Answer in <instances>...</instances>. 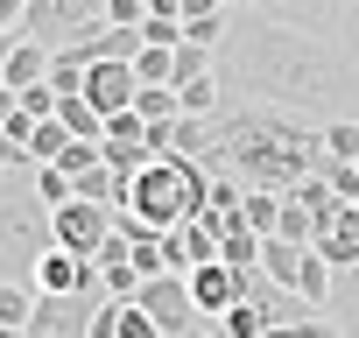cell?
<instances>
[{"mask_svg":"<svg viewBox=\"0 0 359 338\" xmlns=\"http://www.w3.org/2000/svg\"><path fill=\"white\" fill-rule=\"evenodd\" d=\"M282 240H296V247H310V240H317V212H310L296 191L282 198Z\"/></svg>","mask_w":359,"mask_h":338,"instance_id":"obj_19","label":"cell"},{"mask_svg":"<svg viewBox=\"0 0 359 338\" xmlns=\"http://www.w3.org/2000/svg\"><path fill=\"white\" fill-rule=\"evenodd\" d=\"M36 303H43V289H36L29 275H0V324H15V331H29Z\"/></svg>","mask_w":359,"mask_h":338,"instance_id":"obj_11","label":"cell"},{"mask_svg":"<svg viewBox=\"0 0 359 338\" xmlns=\"http://www.w3.org/2000/svg\"><path fill=\"white\" fill-rule=\"evenodd\" d=\"M22 106H29L36 120H50V113H57V85H50V78H43V85H22Z\"/></svg>","mask_w":359,"mask_h":338,"instance_id":"obj_22","label":"cell"},{"mask_svg":"<svg viewBox=\"0 0 359 338\" xmlns=\"http://www.w3.org/2000/svg\"><path fill=\"white\" fill-rule=\"evenodd\" d=\"M85 99L99 113H127L141 99V71L134 64H85Z\"/></svg>","mask_w":359,"mask_h":338,"instance_id":"obj_9","label":"cell"},{"mask_svg":"<svg viewBox=\"0 0 359 338\" xmlns=\"http://www.w3.org/2000/svg\"><path fill=\"white\" fill-rule=\"evenodd\" d=\"M219 78H226V99L282 106V113H303L317 127L345 120V106L359 99V57L345 36L310 29L296 15H261V8H240L226 22Z\"/></svg>","mask_w":359,"mask_h":338,"instance_id":"obj_1","label":"cell"},{"mask_svg":"<svg viewBox=\"0 0 359 338\" xmlns=\"http://www.w3.org/2000/svg\"><path fill=\"white\" fill-rule=\"evenodd\" d=\"M0 85H8V71H0Z\"/></svg>","mask_w":359,"mask_h":338,"instance_id":"obj_27","label":"cell"},{"mask_svg":"<svg viewBox=\"0 0 359 338\" xmlns=\"http://www.w3.org/2000/svg\"><path fill=\"white\" fill-rule=\"evenodd\" d=\"M282 198L289 191H247V226L268 240V233H282Z\"/></svg>","mask_w":359,"mask_h":338,"instance_id":"obj_15","label":"cell"},{"mask_svg":"<svg viewBox=\"0 0 359 338\" xmlns=\"http://www.w3.org/2000/svg\"><path fill=\"white\" fill-rule=\"evenodd\" d=\"M57 247V233H50V205L36 198V205H0V275H36V261Z\"/></svg>","mask_w":359,"mask_h":338,"instance_id":"obj_4","label":"cell"},{"mask_svg":"<svg viewBox=\"0 0 359 338\" xmlns=\"http://www.w3.org/2000/svg\"><path fill=\"white\" fill-rule=\"evenodd\" d=\"M176 106H184V113H219V106H226V78L205 71V78H191V85H176Z\"/></svg>","mask_w":359,"mask_h":338,"instance_id":"obj_13","label":"cell"},{"mask_svg":"<svg viewBox=\"0 0 359 338\" xmlns=\"http://www.w3.org/2000/svg\"><path fill=\"white\" fill-rule=\"evenodd\" d=\"M64 148H71V127H64L57 113H50V120H36V134H29V155H36V162H57Z\"/></svg>","mask_w":359,"mask_h":338,"instance_id":"obj_18","label":"cell"},{"mask_svg":"<svg viewBox=\"0 0 359 338\" xmlns=\"http://www.w3.org/2000/svg\"><path fill=\"white\" fill-rule=\"evenodd\" d=\"M261 338H352L338 317H296V324H275V331H261Z\"/></svg>","mask_w":359,"mask_h":338,"instance_id":"obj_21","label":"cell"},{"mask_svg":"<svg viewBox=\"0 0 359 338\" xmlns=\"http://www.w3.org/2000/svg\"><path fill=\"white\" fill-rule=\"evenodd\" d=\"M219 8H226V15H240V8H254V0H219Z\"/></svg>","mask_w":359,"mask_h":338,"instance_id":"obj_24","label":"cell"},{"mask_svg":"<svg viewBox=\"0 0 359 338\" xmlns=\"http://www.w3.org/2000/svg\"><path fill=\"white\" fill-rule=\"evenodd\" d=\"M219 331H226V338H261V331H268V310H261L254 296H240V303L219 317Z\"/></svg>","mask_w":359,"mask_h":338,"instance_id":"obj_16","label":"cell"},{"mask_svg":"<svg viewBox=\"0 0 359 338\" xmlns=\"http://www.w3.org/2000/svg\"><path fill=\"white\" fill-rule=\"evenodd\" d=\"M310 247H317V254H324L338 275H345V268H359V205H331Z\"/></svg>","mask_w":359,"mask_h":338,"instance_id":"obj_10","label":"cell"},{"mask_svg":"<svg viewBox=\"0 0 359 338\" xmlns=\"http://www.w3.org/2000/svg\"><path fill=\"white\" fill-rule=\"evenodd\" d=\"M99 22H106V0H29V15H22V36H36V43L64 50V43L92 36Z\"/></svg>","mask_w":359,"mask_h":338,"instance_id":"obj_5","label":"cell"},{"mask_svg":"<svg viewBox=\"0 0 359 338\" xmlns=\"http://www.w3.org/2000/svg\"><path fill=\"white\" fill-rule=\"evenodd\" d=\"M106 289H64V296H43L36 317H29V338H92V317H99Z\"/></svg>","mask_w":359,"mask_h":338,"instance_id":"obj_7","label":"cell"},{"mask_svg":"<svg viewBox=\"0 0 359 338\" xmlns=\"http://www.w3.org/2000/svg\"><path fill=\"white\" fill-rule=\"evenodd\" d=\"M324 155L331 162H359V120L345 113V120H324Z\"/></svg>","mask_w":359,"mask_h":338,"instance_id":"obj_20","label":"cell"},{"mask_svg":"<svg viewBox=\"0 0 359 338\" xmlns=\"http://www.w3.org/2000/svg\"><path fill=\"white\" fill-rule=\"evenodd\" d=\"M247 282H254V268H233V261H198V268H191V296H198V310H205L212 324L247 296Z\"/></svg>","mask_w":359,"mask_h":338,"instance_id":"obj_8","label":"cell"},{"mask_svg":"<svg viewBox=\"0 0 359 338\" xmlns=\"http://www.w3.org/2000/svg\"><path fill=\"white\" fill-rule=\"evenodd\" d=\"M0 338H29V331H15V324H0Z\"/></svg>","mask_w":359,"mask_h":338,"instance_id":"obj_26","label":"cell"},{"mask_svg":"<svg viewBox=\"0 0 359 338\" xmlns=\"http://www.w3.org/2000/svg\"><path fill=\"white\" fill-rule=\"evenodd\" d=\"M8 50H15V36H0V64H8Z\"/></svg>","mask_w":359,"mask_h":338,"instance_id":"obj_25","label":"cell"},{"mask_svg":"<svg viewBox=\"0 0 359 338\" xmlns=\"http://www.w3.org/2000/svg\"><path fill=\"white\" fill-rule=\"evenodd\" d=\"M324 310H338V324L359 338V268H345V275L331 282V303H324Z\"/></svg>","mask_w":359,"mask_h":338,"instance_id":"obj_17","label":"cell"},{"mask_svg":"<svg viewBox=\"0 0 359 338\" xmlns=\"http://www.w3.org/2000/svg\"><path fill=\"white\" fill-rule=\"evenodd\" d=\"M57 120H64L78 141H99V134H106V113H99L85 92H64V99H57Z\"/></svg>","mask_w":359,"mask_h":338,"instance_id":"obj_12","label":"cell"},{"mask_svg":"<svg viewBox=\"0 0 359 338\" xmlns=\"http://www.w3.org/2000/svg\"><path fill=\"white\" fill-rule=\"evenodd\" d=\"M134 113H141L148 127H169L176 113H184V106H176V85H141V99H134Z\"/></svg>","mask_w":359,"mask_h":338,"instance_id":"obj_14","label":"cell"},{"mask_svg":"<svg viewBox=\"0 0 359 338\" xmlns=\"http://www.w3.org/2000/svg\"><path fill=\"white\" fill-rule=\"evenodd\" d=\"M22 15H29V0H0V36H22Z\"/></svg>","mask_w":359,"mask_h":338,"instance_id":"obj_23","label":"cell"},{"mask_svg":"<svg viewBox=\"0 0 359 338\" xmlns=\"http://www.w3.org/2000/svg\"><path fill=\"white\" fill-rule=\"evenodd\" d=\"M205 198H212V169L198 155H155L148 169H134L120 184V219L148 233H176L205 212Z\"/></svg>","mask_w":359,"mask_h":338,"instance_id":"obj_2","label":"cell"},{"mask_svg":"<svg viewBox=\"0 0 359 338\" xmlns=\"http://www.w3.org/2000/svg\"><path fill=\"white\" fill-rule=\"evenodd\" d=\"M113 226H120V205H99V198H64V205L50 212L57 247H71V254H85V261H99V247L113 240Z\"/></svg>","mask_w":359,"mask_h":338,"instance_id":"obj_6","label":"cell"},{"mask_svg":"<svg viewBox=\"0 0 359 338\" xmlns=\"http://www.w3.org/2000/svg\"><path fill=\"white\" fill-rule=\"evenodd\" d=\"M134 303L155 317V331H162V338H198V331L212 324V317L198 310V296H191V275H184V268H169V275H148Z\"/></svg>","mask_w":359,"mask_h":338,"instance_id":"obj_3","label":"cell"}]
</instances>
